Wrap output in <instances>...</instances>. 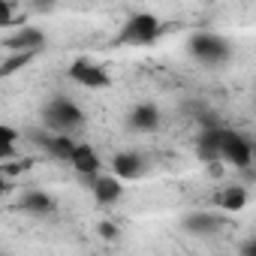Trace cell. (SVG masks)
Instances as JSON below:
<instances>
[{
    "label": "cell",
    "mask_w": 256,
    "mask_h": 256,
    "mask_svg": "<svg viewBox=\"0 0 256 256\" xmlns=\"http://www.w3.org/2000/svg\"><path fill=\"white\" fill-rule=\"evenodd\" d=\"M160 30L163 24L154 12H133L120 28V34L114 36V46H151L160 36Z\"/></svg>",
    "instance_id": "1"
},
{
    "label": "cell",
    "mask_w": 256,
    "mask_h": 256,
    "mask_svg": "<svg viewBox=\"0 0 256 256\" xmlns=\"http://www.w3.org/2000/svg\"><path fill=\"white\" fill-rule=\"evenodd\" d=\"M187 48H190V54H193L199 64H205V66H223V64L229 60V54H232L229 42H226L220 34H211V30L193 34L190 42H187Z\"/></svg>",
    "instance_id": "2"
},
{
    "label": "cell",
    "mask_w": 256,
    "mask_h": 256,
    "mask_svg": "<svg viewBox=\"0 0 256 256\" xmlns=\"http://www.w3.org/2000/svg\"><path fill=\"white\" fill-rule=\"evenodd\" d=\"M82 120H84L82 108L66 96H54L46 106V126H52L54 136H70V130L82 126Z\"/></svg>",
    "instance_id": "3"
},
{
    "label": "cell",
    "mask_w": 256,
    "mask_h": 256,
    "mask_svg": "<svg viewBox=\"0 0 256 256\" xmlns=\"http://www.w3.org/2000/svg\"><path fill=\"white\" fill-rule=\"evenodd\" d=\"M253 154H256V145L247 136H241L235 130H226V136H223V154H220L226 163H232L235 169H247L253 163Z\"/></svg>",
    "instance_id": "4"
},
{
    "label": "cell",
    "mask_w": 256,
    "mask_h": 256,
    "mask_svg": "<svg viewBox=\"0 0 256 256\" xmlns=\"http://www.w3.org/2000/svg\"><path fill=\"white\" fill-rule=\"evenodd\" d=\"M70 78L78 82L82 88H90V90H102V88L112 84L108 72H106L102 66L90 64V60H72V66H70Z\"/></svg>",
    "instance_id": "5"
},
{
    "label": "cell",
    "mask_w": 256,
    "mask_h": 256,
    "mask_svg": "<svg viewBox=\"0 0 256 256\" xmlns=\"http://www.w3.org/2000/svg\"><path fill=\"white\" fill-rule=\"evenodd\" d=\"M42 46H46V34H42L40 28H34V24H22L12 36L4 40V48H6L10 54H18V52H40Z\"/></svg>",
    "instance_id": "6"
},
{
    "label": "cell",
    "mask_w": 256,
    "mask_h": 256,
    "mask_svg": "<svg viewBox=\"0 0 256 256\" xmlns=\"http://www.w3.org/2000/svg\"><path fill=\"white\" fill-rule=\"evenodd\" d=\"M223 136H226V126H217V130H202L199 139H196V151L205 163H214V160H223Z\"/></svg>",
    "instance_id": "7"
},
{
    "label": "cell",
    "mask_w": 256,
    "mask_h": 256,
    "mask_svg": "<svg viewBox=\"0 0 256 256\" xmlns=\"http://www.w3.org/2000/svg\"><path fill=\"white\" fill-rule=\"evenodd\" d=\"M126 124H130V130H136V133H154L157 126H160V112H157L154 102H139L130 112Z\"/></svg>",
    "instance_id": "8"
},
{
    "label": "cell",
    "mask_w": 256,
    "mask_h": 256,
    "mask_svg": "<svg viewBox=\"0 0 256 256\" xmlns=\"http://www.w3.org/2000/svg\"><path fill=\"white\" fill-rule=\"evenodd\" d=\"M90 190H94L96 205H114V202H120L124 184H120V178H114V175H100V178L90 181Z\"/></svg>",
    "instance_id": "9"
},
{
    "label": "cell",
    "mask_w": 256,
    "mask_h": 256,
    "mask_svg": "<svg viewBox=\"0 0 256 256\" xmlns=\"http://www.w3.org/2000/svg\"><path fill=\"white\" fill-rule=\"evenodd\" d=\"M70 163H72V169H76L82 178H88V181L100 178V157H96V151H94L90 145H78Z\"/></svg>",
    "instance_id": "10"
},
{
    "label": "cell",
    "mask_w": 256,
    "mask_h": 256,
    "mask_svg": "<svg viewBox=\"0 0 256 256\" xmlns=\"http://www.w3.org/2000/svg\"><path fill=\"white\" fill-rule=\"evenodd\" d=\"M145 172V163L139 154H130V151H124V154H114L112 160V175L120 178V181H130V178H139Z\"/></svg>",
    "instance_id": "11"
},
{
    "label": "cell",
    "mask_w": 256,
    "mask_h": 256,
    "mask_svg": "<svg viewBox=\"0 0 256 256\" xmlns=\"http://www.w3.org/2000/svg\"><path fill=\"white\" fill-rule=\"evenodd\" d=\"M184 229L193 232V235H214L220 229V217L208 214V211H193V214L184 217Z\"/></svg>",
    "instance_id": "12"
},
{
    "label": "cell",
    "mask_w": 256,
    "mask_h": 256,
    "mask_svg": "<svg viewBox=\"0 0 256 256\" xmlns=\"http://www.w3.org/2000/svg\"><path fill=\"white\" fill-rule=\"evenodd\" d=\"M22 208H24L28 214L42 217V214H52V211H54V199H52L48 193H42V190H28V193L22 196Z\"/></svg>",
    "instance_id": "13"
},
{
    "label": "cell",
    "mask_w": 256,
    "mask_h": 256,
    "mask_svg": "<svg viewBox=\"0 0 256 256\" xmlns=\"http://www.w3.org/2000/svg\"><path fill=\"white\" fill-rule=\"evenodd\" d=\"M244 205H247V190L241 184H232V187L220 190V196H217V208H223V211H241Z\"/></svg>",
    "instance_id": "14"
},
{
    "label": "cell",
    "mask_w": 256,
    "mask_h": 256,
    "mask_svg": "<svg viewBox=\"0 0 256 256\" xmlns=\"http://www.w3.org/2000/svg\"><path fill=\"white\" fill-rule=\"evenodd\" d=\"M76 148H78V145H76L70 136H52V142H48V148H46V151H48L54 160H66V163H70V160H72V154H76Z\"/></svg>",
    "instance_id": "15"
},
{
    "label": "cell",
    "mask_w": 256,
    "mask_h": 256,
    "mask_svg": "<svg viewBox=\"0 0 256 256\" xmlns=\"http://www.w3.org/2000/svg\"><path fill=\"white\" fill-rule=\"evenodd\" d=\"M34 58H36V52H18V54H10L4 64H0V76H4V78L16 76V72H18V70H24Z\"/></svg>",
    "instance_id": "16"
},
{
    "label": "cell",
    "mask_w": 256,
    "mask_h": 256,
    "mask_svg": "<svg viewBox=\"0 0 256 256\" xmlns=\"http://www.w3.org/2000/svg\"><path fill=\"white\" fill-rule=\"evenodd\" d=\"M16 142H18V130H12L10 124H4V126H0V157H4V163L12 160V154H16Z\"/></svg>",
    "instance_id": "17"
},
{
    "label": "cell",
    "mask_w": 256,
    "mask_h": 256,
    "mask_svg": "<svg viewBox=\"0 0 256 256\" xmlns=\"http://www.w3.org/2000/svg\"><path fill=\"white\" fill-rule=\"evenodd\" d=\"M34 166V160H10V163H4L0 166V172H4V178H16V175H22V172H28Z\"/></svg>",
    "instance_id": "18"
},
{
    "label": "cell",
    "mask_w": 256,
    "mask_h": 256,
    "mask_svg": "<svg viewBox=\"0 0 256 256\" xmlns=\"http://www.w3.org/2000/svg\"><path fill=\"white\" fill-rule=\"evenodd\" d=\"M0 28H12V4L0 0Z\"/></svg>",
    "instance_id": "19"
},
{
    "label": "cell",
    "mask_w": 256,
    "mask_h": 256,
    "mask_svg": "<svg viewBox=\"0 0 256 256\" xmlns=\"http://www.w3.org/2000/svg\"><path fill=\"white\" fill-rule=\"evenodd\" d=\"M96 232L106 238V241H112V238H118V226L114 223H108V220H102L100 226H96Z\"/></svg>",
    "instance_id": "20"
},
{
    "label": "cell",
    "mask_w": 256,
    "mask_h": 256,
    "mask_svg": "<svg viewBox=\"0 0 256 256\" xmlns=\"http://www.w3.org/2000/svg\"><path fill=\"white\" fill-rule=\"evenodd\" d=\"M208 175H211V178H223V160L208 163Z\"/></svg>",
    "instance_id": "21"
},
{
    "label": "cell",
    "mask_w": 256,
    "mask_h": 256,
    "mask_svg": "<svg viewBox=\"0 0 256 256\" xmlns=\"http://www.w3.org/2000/svg\"><path fill=\"white\" fill-rule=\"evenodd\" d=\"M241 256H256V238H250V241L241 247Z\"/></svg>",
    "instance_id": "22"
}]
</instances>
